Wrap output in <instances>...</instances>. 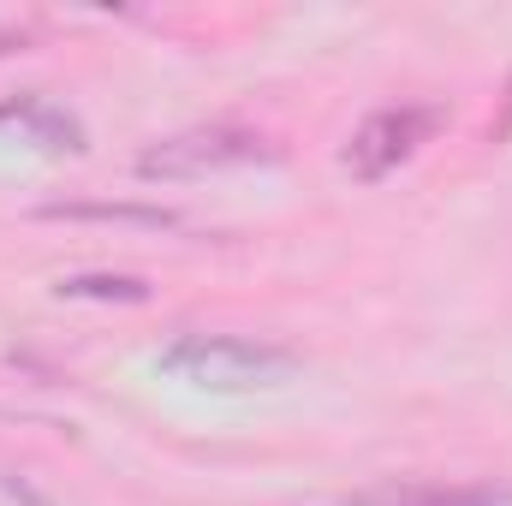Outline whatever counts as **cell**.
I'll return each mask as SVG.
<instances>
[{
    "label": "cell",
    "mask_w": 512,
    "mask_h": 506,
    "mask_svg": "<svg viewBox=\"0 0 512 506\" xmlns=\"http://www.w3.org/2000/svg\"><path fill=\"white\" fill-rule=\"evenodd\" d=\"M161 370L197 381V387H215V393H251V387H274V381L292 376V358L274 346H256V340L185 334L161 352Z\"/></svg>",
    "instance_id": "cell-1"
},
{
    "label": "cell",
    "mask_w": 512,
    "mask_h": 506,
    "mask_svg": "<svg viewBox=\"0 0 512 506\" xmlns=\"http://www.w3.org/2000/svg\"><path fill=\"white\" fill-rule=\"evenodd\" d=\"M262 137L245 126H191L179 137H161L137 155V179H203V173H221V167H245L262 161Z\"/></svg>",
    "instance_id": "cell-2"
},
{
    "label": "cell",
    "mask_w": 512,
    "mask_h": 506,
    "mask_svg": "<svg viewBox=\"0 0 512 506\" xmlns=\"http://www.w3.org/2000/svg\"><path fill=\"white\" fill-rule=\"evenodd\" d=\"M435 131H441V108H382V114H370L364 126L352 131V143H346V173L364 179V185H376V179H387L399 161H411Z\"/></svg>",
    "instance_id": "cell-3"
},
{
    "label": "cell",
    "mask_w": 512,
    "mask_h": 506,
    "mask_svg": "<svg viewBox=\"0 0 512 506\" xmlns=\"http://www.w3.org/2000/svg\"><path fill=\"white\" fill-rule=\"evenodd\" d=\"M0 120H12V126H24L42 149H84V131H78V120L72 114H60V108H48V102H6L0 108Z\"/></svg>",
    "instance_id": "cell-4"
},
{
    "label": "cell",
    "mask_w": 512,
    "mask_h": 506,
    "mask_svg": "<svg viewBox=\"0 0 512 506\" xmlns=\"http://www.w3.org/2000/svg\"><path fill=\"white\" fill-rule=\"evenodd\" d=\"M54 292L60 298H96V304H143L149 298V286L137 274H66Z\"/></svg>",
    "instance_id": "cell-5"
},
{
    "label": "cell",
    "mask_w": 512,
    "mask_h": 506,
    "mask_svg": "<svg viewBox=\"0 0 512 506\" xmlns=\"http://www.w3.org/2000/svg\"><path fill=\"white\" fill-rule=\"evenodd\" d=\"M42 215H66V221H131V227H173V215L167 209H126V203H54V209H42Z\"/></svg>",
    "instance_id": "cell-6"
},
{
    "label": "cell",
    "mask_w": 512,
    "mask_h": 506,
    "mask_svg": "<svg viewBox=\"0 0 512 506\" xmlns=\"http://www.w3.org/2000/svg\"><path fill=\"white\" fill-rule=\"evenodd\" d=\"M12 48H24V30H12V24H0V60H6Z\"/></svg>",
    "instance_id": "cell-7"
},
{
    "label": "cell",
    "mask_w": 512,
    "mask_h": 506,
    "mask_svg": "<svg viewBox=\"0 0 512 506\" xmlns=\"http://www.w3.org/2000/svg\"><path fill=\"white\" fill-rule=\"evenodd\" d=\"M459 506H471V501H459Z\"/></svg>",
    "instance_id": "cell-8"
}]
</instances>
